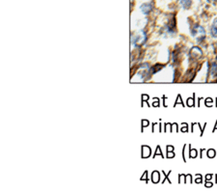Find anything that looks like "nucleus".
<instances>
[{
	"mask_svg": "<svg viewBox=\"0 0 217 191\" xmlns=\"http://www.w3.org/2000/svg\"><path fill=\"white\" fill-rule=\"evenodd\" d=\"M179 2L180 3V5L184 9H188V8H190V6H191L192 0H179Z\"/></svg>",
	"mask_w": 217,
	"mask_h": 191,
	"instance_id": "obj_3",
	"label": "nucleus"
},
{
	"mask_svg": "<svg viewBox=\"0 0 217 191\" xmlns=\"http://www.w3.org/2000/svg\"><path fill=\"white\" fill-rule=\"evenodd\" d=\"M210 33H211V36L213 38H217V19H215L213 21V23L211 24Z\"/></svg>",
	"mask_w": 217,
	"mask_h": 191,
	"instance_id": "obj_2",
	"label": "nucleus"
},
{
	"mask_svg": "<svg viewBox=\"0 0 217 191\" xmlns=\"http://www.w3.org/2000/svg\"><path fill=\"white\" fill-rule=\"evenodd\" d=\"M210 74L212 75H217V63H213L211 65V68H210Z\"/></svg>",
	"mask_w": 217,
	"mask_h": 191,
	"instance_id": "obj_5",
	"label": "nucleus"
},
{
	"mask_svg": "<svg viewBox=\"0 0 217 191\" xmlns=\"http://www.w3.org/2000/svg\"><path fill=\"white\" fill-rule=\"evenodd\" d=\"M192 34L193 36L196 38V40L198 42H201L205 39V29L200 25H195L192 30Z\"/></svg>",
	"mask_w": 217,
	"mask_h": 191,
	"instance_id": "obj_1",
	"label": "nucleus"
},
{
	"mask_svg": "<svg viewBox=\"0 0 217 191\" xmlns=\"http://www.w3.org/2000/svg\"><path fill=\"white\" fill-rule=\"evenodd\" d=\"M152 9V5L151 4H144L143 6L141 7V10H142V12L144 13V14H148L151 11Z\"/></svg>",
	"mask_w": 217,
	"mask_h": 191,
	"instance_id": "obj_4",
	"label": "nucleus"
}]
</instances>
